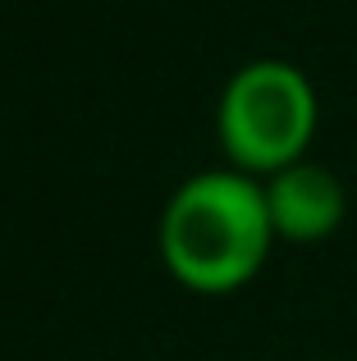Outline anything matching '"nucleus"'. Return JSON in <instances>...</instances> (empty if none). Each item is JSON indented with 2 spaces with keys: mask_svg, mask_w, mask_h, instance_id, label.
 I'll use <instances>...</instances> for the list:
<instances>
[{
  "mask_svg": "<svg viewBox=\"0 0 357 361\" xmlns=\"http://www.w3.org/2000/svg\"><path fill=\"white\" fill-rule=\"evenodd\" d=\"M275 243L261 178L229 165L188 174L156 220V247L170 279L202 298L248 288L266 270Z\"/></svg>",
  "mask_w": 357,
  "mask_h": 361,
  "instance_id": "1",
  "label": "nucleus"
},
{
  "mask_svg": "<svg viewBox=\"0 0 357 361\" xmlns=\"http://www.w3.org/2000/svg\"><path fill=\"white\" fill-rule=\"evenodd\" d=\"M316 128H321L316 82L294 60L275 55L234 69L215 106V137L224 165L252 178H270L307 160Z\"/></svg>",
  "mask_w": 357,
  "mask_h": 361,
  "instance_id": "2",
  "label": "nucleus"
},
{
  "mask_svg": "<svg viewBox=\"0 0 357 361\" xmlns=\"http://www.w3.org/2000/svg\"><path fill=\"white\" fill-rule=\"evenodd\" d=\"M266 188V211L279 243H325L349 220V188L321 160H298L279 174L261 178Z\"/></svg>",
  "mask_w": 357,
  "mask_h": 361,
  "instance_id": "3",
  "label": "nucleus"
}]
</instances>
